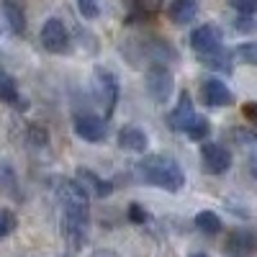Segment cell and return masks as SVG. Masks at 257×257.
<instances>
[{"instance_id":"25","label":"cell","mask_w":257,"mask_h":257,"mask_svg":"<svg viewBox=\"0 0 257 257\" xmlns=\"http://www.w3.org/2000/svg\"><path fill=\"white\" fill-rule=\"evenodd\" d=\"M128 219L142 224V221H147V213H144V208L139 203H132V206H128Z\"/></svg>"},{"instance_id":"24","label":"cell","mask_w":257,"mask_h":257,"mask_svg":"<svg viewBox=\"0 0 257 257\" xmlns=\"http://www.w3.org/2000/svg\"><path fill=\"white\" fill-rule=\"evenodd\" d=\"M231 8H237L242 16H249L254 8H257V0H229Z\"/></svg>"},{"instance_id":"20","label":"cell","mask_w":257,"mask_h":257,"mask_svg":"<svg viewBox=\"0 0 257 257\" xmlns=\"http://www.w3.org/2000/svg\"><path fill=\"white\" fill-rule=\"evenodd\" d=\"M18 226V219L11 208H0V237H8Z\"/></svg>"},{"instance_id":"30","label":"cell","mask_w":257,"mask_h":257,"mask_svg":"<svg viewBox=\"0 0 257 257\" xmlns=\"http://www.w3.org/2000/svg\"><path fill=\"white\" fill-rule=\"evenodd\" d=\"M190 257H206V254H201V252H196V254H190Z\"/></svg>"},{"instance_id":"15","label":"cell","mask_w":257,"mask_h":257,"mask_svg":"<svg viewBox=\"0 0 257 257\" xmlns=\"http://www.w3.org/2000/svg\"><path fill=\"white\" fill-rule=\"evenodd\" d=\"M196 116V111H193V103H190V95L183 93L178 98V105H175V111L170 113V126L175 128V132H185V126L190 123V118Z\"/></svg>"},{"instance_id":"22","label":"cell","mask_w":257,"mask_h":257,"mask_svg":"<svg viewBox=\"0 0 257 257\" xmlns=\"http://www.w3.org/2000/svg\"><path fill=\"white\" fill-rule=\"evenodd\" d=\"M239 59L247 62V64H257V41H247V44H242L237 49Z\"/></svg>"},{"instance_id":"7","label":"cell","mask_w":257,"mask_h":257,"mask_svg":"<svg viewBox=\"0 0 257 257\" xmlns=\"http://www.w3.org/2000/svg\"><path fill=\"white\" fill-rule=\"evenodd\" d=\"M147 88H149V95L157 103H165L170 93H173V75H170V70L162 67V64H155L147 72Z\"/></svg>"},{"instance_id":"6","label":"cell","mask_w":257,"mask_h":257,"mask_svg":"<svg viewBox=\"0 0 257 257\" xmlns=\"http://www.w3.org/2000/svg\"><path fill=\"white\" fill-rule=\"evenodd\" d=\"M201 162L208 175H224L231 167V152L224 144L211 142V144H203V149H201Z\"/></svg>"},{"instance_id":"8","label":"cell","mask_w":257,"mask_h":257,"mask_svg":"<svg viewBox=\"0 0 257 257\" xmlns=\"http://www.w3.org/2000/svg\"><path fill=\"white\" fill-rule=\"evenodd\" d=\"M224 249L234 257H249L257 252V231H249V229H234L229 237H226V244Z\"/></svg>"},{"instance_id":"26","label":"cell","mask_w":257,"mask_h":257,"mask_svg":"<svg viewBox=\"0 0 257 257\" xmlns=\"http://www.w3.org/2000/svg\"><path fill=\"white\" fill-rule=\"evenodd\" d=\"M237 31H242V34H244V31H247V34L254 31V24H252V18H249V16H239V21H237Z\"/></svg>"},{"instance_id":"5","label":"cell","mask_w":257,"mask_h":257,"mask_svg":"<svg viewBox=\"0 0 257 257\" xmlns=\"http://www.w3.org/2000/svg\"><path fill=\"white\" fill-rule=\"evenodd\" d=\"M190 47L196 49L198 57H208V54H216L221 52V31L219 26L213 24H206V26H198L196 31L190 34Z\"/></svg>"},{"instance_id":"14","label":"cell","mask_w":257,"mask_h":257,"mask_svg":"<svg viewBox=\"0 0 257 257\" xmlns=\"http://www.w3.org/2000/svg\"><path fill=\"white\" fill-rule=\"evenodd\" d=\"M167 16H170L173 24L185 26V24H190V21L198 16V6H196V0H173L170 8H167Z\"/></svg>"},{"instance_id":"4","label":"cell","mask_w":257,"mask_h":257,"mask_svg":"<svg viewBox=\"0 0 257 257\" xmlns=\"http://www.w3.org/2000/svg\"><path fill=\"white\" fill-rule=\"evenodd\" d=\"M41 47L52 54H64L70 49V34L67 26L62 24L59 18H49L44 26H41Z\"/></svg>"},{"instance_id":"16","label":"cell","mask_w":257,"mask_h":257,"mask_svg":"<svg viewBox=\"0 0 257 257\" xmlns=\"http://www.w3.org/2000/svg\"><path fill=\"white\" fill-rule=\"evenodd\" d=\"M196 226L206 234H219L221 231V219L213 211H201V213H196Z\"/></svg>"},{"instance_id":"31","label":"cell","mask_w":257,"mask_h":257,"mask_svg":"<svg viewBox=\"0 0 257 257\" xmlns=\"http://www.w3.org/2000/svg\"><path fill=\"white\" fill-rule=\"evenodd\" d=\"M254 11H257V8H254Z\"/></svg>"},{"instance_id":"28","label":"cell","mask_w":257,"mask_h":257,"mask_svg":"<svg viewBox=\"0 0 257 257\" xmlns=\"http://www.w3.org/2000/svg\"><path fill=\"white\" fill-rule=\"evenodd\" d=\"M93 257H118L113 249H98V252H93Z\"/></svg>"},{"instance_id":"12","label":"cell","mask_w":257,"mask_h":257,"mask_svg":"<svg viewBox=\"0 0 257 257\" xmlns=\"http://www.w3.org/2000/svg\"><path fill=\"white\" fill-rule=\"evenodd\" d=\"M147 144H149V139L139 126H123L121 128V134H118V147L121 149H126V152H144Z\"/></svg>"},{"instance_id":"23","label":"cell","mask_w":257,"mask_h":257,"mask_svg":"<svg viewBox=\"0 0 257 257\" xmlns=\"http://www.w3.org/2000/svg\"><path fill=\"white\" fill-rule=\"evenodd\" d=\"M77 8L85 18H98V13H100L98 0H77Z\"/></svg>"},{"instance_id":"29","label":"cell","mask_w":257,"mask_h":257,"mask_svg":"<svg viewBox=\"0 0 257 257\" xmlns=\"http://www.w3.org/2000/svg\"><path fill=\"white\" fill-rule=\"evenodd\" d=\"M252 173H254V178H257V157L252 160Z\"/></svg>"},{"instance_id":"21","label":"cell","mask_w":257,"mask_h":257,"mask_svg":"<svg viewBox=\"0 0 257 257\" xmlns=\"http://www.w3.org/2000/svg\"><path fill=\"white\" fill-rule=\"evenodd\" d=\"M0 190H6V193L16 190V175L6 162H0Z\"/></svg>"},{"instance_id":"11","label":"cell","mask_w":257,"mask_h":257,"mask_svg":"<svg viewBox=\"0 0 257 257\" xmlns=\"http://www.w3.org/2000/svg\"><path fill=\"white\" fill-rule=\"evenodd\" d=\"M3 16L16 34L26 31V0H3Z\"/></svg>"},{"instance_id":"2","label":"cell","mask_w":257,"mask_h":257,"mask_svg":"<svg viewBox=\"0 0 257 257\" xmlns=\"http://www.w3.org/2000/svg\"><path fill=\"white\" fill-rule=\"evenodd\" d=\"M137 170H139L142 180H147L149 185H157L162 190H170V193H178L185 185V173L173 157L149 155L137 165Z\"/></svg>"},{"instance_id":"18","label":"cell","mask_w":257,"mask_h":257,"mask_svg":"<svg viewBox=\"0 0 257 257\" xmlns=\"http://www.w3.org/2000/svg\"><path fill=\"white\" fill-rule=\"evenodd\" d=\"M0 100L3 103H16L18 100V85L6 72H0Z\"/></svg>"},{"instance_id":"13","label":"cell","mask_w":257,"mask_h":257,"mask_svg":"<svg viewBox=\"0 0 257 257\" xmlns=\"http://www.w3.org/2000/svg\"><path fill=\"white\" fill-rule=\"evenodd\" d=\"M75 183L85 190V196H88V193H93V196L103 198V196H108V193H111V183H103L95 173H90V170H85V167H80Z\"/></svg>"},{"instance_id":"27","label":"cell","mask_w":257,"mask_h":257,"mask_svg":"<svg viewBox=\"0 0 257 257\" xmlns=\"http://www.w3.org/2000/svg\"><path fill=\"white\" fill-rule=\"evenodd\" d=\"M242 113H244L249 121H257V103H247L244 108H242Z\"/></svg>"},{"instance_id":"1","label":"cell","mask_w":257,"mask_h":257,"mask_svg":"<svg viewBox=\"0 0 257 257\" xmlns=\"http://www.w3.org/2000/svg\"><path fill=\"white\" fill-rule=\"evenodd\" d=\"M62 201V229L75 247L85 242V224H88V196L75 180H64L59 185Z\"/></svg>"},{"instance_id":"19","label":"cell","mask_w":257,"mask_h":257,"mask_svg":"<svg viewBox=\"0 0 257 257\" xmlns=\"http://www.w3.org/2000/svg\"><path fill=\"white\" fill-rule=\"evenodd\" d=\"M203 64H208L211 70H219V72H229L231 70V59H229V52H216V54H208V57H201Z\"/></svg>"},{"instance_id":"9","label":"cell","mask_w":257,"mask_h":257,"mask_svg":"<svg viewBox=\"0 0 257 257\" xmlns=\"http://www.w3.org/2000/svg\"><path fill=\"white\" fill-rule=\"evenodd\" d=\"M201 98H203L206 105H211V108H221V105H231L234 103L231 90L221 80H206L201 85Z\"/></svg>"},{"instance_id":"10","label":"cell","mask_w":257,"mask_h":257,"mask_svg":"<svg viewBox=\"0 0 257 257\" xmlns=\"http://www.w3.org/2000/svg\"><path fill=\"white\" fill-rule=\"evenodd\" d=\"M75 132L85 142H100V139H105V123L98 116L85 113V116H77L75 118Z\"/></svg>"},{"instance_id":"17","label":"cell","mask_w":257,"mask_h":257,"mask_svg":"<svg viewBox=\"0 0 257 257\" xmlns=\"http://www.w3.org/2000/svg\"><path fill=\"white\" fill-rule=\"evenodd\" d=\"M208 132H211V123L203 118V116H193L190 118V123L185 126V134L190 137V139H206L208 137Z\"/></svg>"},{"instance_id":"3","label":"cell","mask_w":257,"mask_h":257,"mask_svg":"<svg viewBox=\"0 0 257 257\" xmlns=\"http://www.w3.org/2000/svg\"><path fill=\"white\" fill-rule=\"evenodd\" d=\"M93 93H95V100L103 105L105 116H111L113 105H116V98H118V85H116V77L108 70H95V75H93Z\"/></svg>"}]
</instances>
